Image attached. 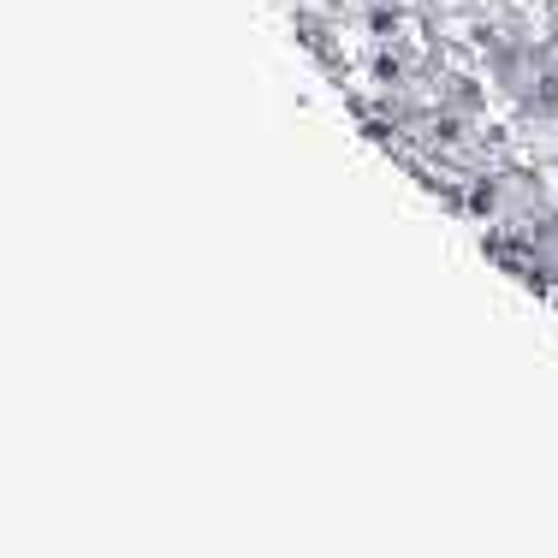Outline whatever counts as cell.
Listing matches in <instances>:
<instances>
[{
    "label": "cell",
    "instance_id": "1",
    "mask_svg": "<svg viewBox=\"0 0 558 558\" xmlns=\"http://www.w3.org/2000/svg\"><path fill=\"white\" fill-rule=\"evenodd\" d=\"M553 7H558V0H553Z\"/></svg>",
    "mask_w": 558,
    "mask_h": 558
}]
</instances>
